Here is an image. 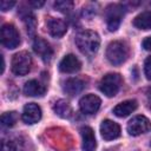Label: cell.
I'll use <instances>...</instances> for the list:
<instances>
[{
	"instance_id": "6da1fadb",
	"label": "cell",
	"mask_w": 151,
	"mask_h": 151,
	"mask_svg": "<svg viewBox=\"0 0 151 151\" xmlns=\"http://www.w3.org/2000/svg\"><path fill=\"white\" fill-rule=\"evenodd\" d=\"M76 44L83 54L87 57H93L99 50L100 38L97 32L91 29H85L76 35Z\"/></svg>"
},
{
	"instance_id": "7a4b0ae2",
	"label": "cell",
	"mask_w": 151,
	"mask_h": 151,
	"mask_svg": "<svg viewBox=\"0 0 151 151\" xmlns=\"http://www.w3.org/2000/svg\"><path fill=\"white\" fill-rule=\"evenodd\" d=\"M129 55V50L123 41H112L107 45L106 48V58L112 65L123 64Z\"/></svg>"
},
{
	"instance_id": "3957f363",
	"label": "cell",
	"mask_w": 151,
	"mask_h": 151,
	"mask_svg": "<svg viewBox=\"0 0 151 151\" xmlns=\"http://www.w3.org/2000/svg\"><path fill=\"white\" fill-rule=\"evenodd\" d=\"M123 79L120 77V74L118 73H107L105 74L100 83H99V90L106 96V97H114L120 86H122Z\"/></svg>"
},
{
	"instance_id": "277c9868",
	"label": "cell",
	"mask_w": 151,
	"mask_h": 151,
	"mask_svg": "<svg viewBox=\"0 0 151 151\" xmlns=\"http://www.w3.org/2000/svg\"><path fill=\"white\" fill-rule=\"evenodd\" d=\"M0 39H1V44L8 50L17 48L20 44V34L15 28V26L12 24L2 25L0 29Z\"/></svg>"
},
{
	"instance_id": "5b68a950",
	"label": "cell",
	"mask_w": 151,
	"mask_h": 151,
	"mask_svg": "<svg viewBox=\"0 0 151 151\" xmlns=\"http://www.w3.org/2000/svg\"><path fill=\"white\" fill-rule=\"evenodd\" d=\"M32 65L31 54L26 51L18 52L12 58V72L15 76H25L29 72Z\"/></svg>"
},
{
	"instance_id": "8992f818",
	"label": "cell",
	"mask_w": 151,
	"mask_h": 151,
	"mask_svg": "<svg viewBox=\"0 0 151 151\" xmlns=\"http://www.w3.org/2000/svg\"><path fill=\"white\" fill-rule=\"evenodd\" d=\"M124 8L122 7V5L114 4V5H110L106 8V21H107V28L109 31L113 32L117 31V28L120 25L123 14H124Z\"/></svg>"
},
{
	"instance_id": "52a82bcc",
	"label": "cell",
	"mask_w": 151,
	"mask_h": 151,
	"mask_svg": "<svg viewBox=\"0 0 151 151\" xmlns=\"http://www.w3.org/2000/svg\"><path fill=\"white\" fill-rule=\"evenodd\" d=\"M127 132L131 136H139L151 130V123L145 116H136L127 124Z\"/></svg>"
},
{
	"instance_id": "ba28073f",
	"label": "cell",
	"mask_w": 151,
	"mask_h": 151,
	"mask_svg": "<svg viewBox=\"0 0 151 151\" xmlns=\"http://www.w3.org/2000/svg\"><path fill=\"white\" fill-rule=\"evenodd\" d=\"M100 104H101V100L96 94H86V96L81 97V99L79 100L80 111L83 113H85V114H93V113H96L99 110Z\"/></svg>"
},
{
	"instance_id": "9c48e42d",
	"label": "cell",
	"mask_w": 151,
	"mask_h": 151,
	"mask_svg": "<svg viewBox=\"0 0 151 151\" xmlns=\"http://www.w3.org/2000/svg\"><path fill=\"white\" fill-rule=\"evenodd\" d=\"M33 51L45 61V63H50L52 57H53V50L51 47V45L42 38H35L33 41Z\"/></svg>"
},
{
	"instance_id": "30bf717a",
	"label": "cell",
	"mask_w": 151,
	"mask_h": 151,
	"mask_svg": "<svg viewBox=\"0 0 151 151\" xmlns=\"http://www.w3.org/2000/svg\"><path fill=\"white\" fill-rule=\"evenodd\" d=\"M100 134L105 140H113L120 136V126L110 119H105L100 124Z\"/></svg>"
},
{
	"instance_id": "8fae6325",
	"label": "cell",
	"mask_w": 151,
	"mask_h": 151,
	"mask_svg": "<svg viewBox=\"0 0 151 151\" xmlns=\"http://www.w3.org/2000/svg\"><path fill=\"white\" fill-rule=\"evenodd\" d=\"M41 118V109L35 103H28L24 106L22 111V120L26 124H35Z\"/></svg>"
},
{
	"instance_id": "7c38bea8",
	"label": "cell",
	"mask_w": 151,
	"mask_h": 151,
	"mask_svg": "<svg viewBox=\"0 0 151 151\" xmlns=\"http://www.w3.org/2000/svg\"><path fill=\"white\" fill-rule=\"evenodd\" d=\"M80 68H81V63L74 54L65 55L59 63V70L63 73H74L78 72Z\"/></svg>"
},
{
	"instance_id": "4fadbf2b",
	"label": "cell",
	"mask_w": 151,
	"mask_h": 151,
	"mask_svg": "<svg viewBox=\"0 0 151 151\" xmlns=\"http://www.w3.org/2000/svg\"><path fill=\"white\" fill-rule=\"evenodd\" d=\"M46 25H47V29L50 34L54 38H61L67 31V24L63 19L50 18L46 21Z\"/></svg>"
},
{
	"instance_id": "5bb4252c",
	"label": "cell",
	"mask_w": 151,
	"mask_h": 151,
	"mask_svg": "<svg viewBox=\"0 0 151 151\" xmlns=\"http://www.w3.org/2000/svg\"><path fill=\"white\" fill-rule=\"evenodd\" d=\"M80 134L83 139V150L84 151H94L97 147V140L93 130L90 126H83L80 129Z\"/></svg>"
},
{
	"instance_id": "9a60e30c",
	"label": "cell",
	"mask_w": 151,
	"mask_h": 151,
	"mask_svg": "<svg viewBox=\"0 0 151 151\" xmlns=\"http://www.w3.org/2000/svg\"><path fill=\"white\" fill-rule=\"evenodd\" d=\"M137 107H138L137 101H136L134 99H130V100L122 101V103H119L117 106H114L113 113H114L117 117L124 118V117L130 116L133 111H136Z\"/></svg>"
},
{
	"instance_id": "2e32d148",
	"label": "cell",
	"mask_w": 151,
	"mask_h": 151,
	"mask_svg": "<svg viewBox=\"0 0 151 151\" xmlns=\"http://www.w3.org/2000/svg\"><path fill=\"white\" fill-rule=\"evenodd\" d=\"M46 92V87L38 80H28L24 85V93L29 97H42Z\"/></svg>"
},
{
	"instance_id": "e0dca14e",
	"label": "cell",
	"mask_w": 151,
	"mask_h": 151,
	"mask_svg": "<svg viewBox=\"0 0 151 151\" xmlns=\"http://www.w3.org/2000/svg\"><path fill=\"white\" fill-rule=\"evenodd\" d=\"M85 87V83L79 78H70L64 84V92L68 96H76L80 93Z\"/></svg>"
},
{
	"instance_id": "ac0fdd59",
	"label": "cell",
	"mask_w": 151,
	"mask_h": 151,
	"mask_svg": "<svg viewBox=\"0 0 151 151\" xmlns=\"http://www.w3.org/2000/svg\"><path fill=\"white\" fill-rule=\"evenodd\" d=\"M133 25L139 29H151V11H144L133 19Z\"/></svg>"
},
{
	"instance_id": "d6986e66",
	"label": "cell",
	"mask_w": 151,
	"mask_h": 151,
	"mask_svg": "<svg viewBox=\"0 0 151 151\" xmlns=\"http://www.w3.org/2000/svg\"><path fill=\"white\" fill-rule=\"evenodd\" d=\"M53 110H54V112H55L58 116H60V117H63V118H67V117H70V114H71V106H70V104H68L66 100H64V99H60V100L55 101L54 105H53Z\"/></svg>"
},
{
	"instance_id": "ffe728a7",
	"label": "cell",
	"mask_w": 151,
	"mask_h": 151,
	"mask_svg": "<svg viewBox=\"0 0 151 151\" xmlns=\"http://www.w3.org/2000/svg\"><path fill=\"white\" fill-rule=\"evenodd\" d=\"M18 120V113L15 111L5 112L1 116V125L5 127H12Z\"/></svg>"
},
{
	"instance_id": "44dd1931",
	"label": "cell",
	"mask_w": 151,
	"mask_h": 151,
	"mask_svg": "<svg viewBox=\"0 0 151 151\" xmlns=\"http://www.w3.org/2000/svg\"><path fill=\"white\" fill-rule=\"evenodd\" d=\"M54 7L60 12H68L73 7V2L70 0H59L54 2Z\"/></svg>"
},
{
	"instance_id": "7402d4cb",
	"label": "cell",
	"mask_w": 151,
	"mask_h": 151,
	"mask_svg": "<svg viewBox=\"0 0 151 151\" xmlns=\"http://www.w3.org/2000/svg\"><path fill=\"white\" fill-rule=\"evenodd\" d=\"M25 22H26V27H27V32L28 34H33L35 31V19L33 15H26L25 17Z\"/></svg>"
},
{
	"instance_id": "603a6c76",
	"label": "cell",
	"mask_w": 151,
	"mask_h": 151,
	"mask_svg": "<svg viewBox=\"0 0 151 151\" xmlns=\"http://www.w3.org/2000/svg\"><path fill=\"white\" fill-rule=\"evenodd\" d=\"M144 73H145V77L149 80H151V55L145 59V63H144Z\"/></svg>"
},
{
	"instance_id": "cb8c5ba5",
	"label": "cell",
	"mask_w": 151,
	"mask_h": 151,
	"mask_svg": "<svg viewBox=\"0 0 151 151\" xmlns=\"http://www.w3.org/2000/svg\"><path fill=\"white\" fill-rule=\"evenodd\" d=\"M14 5H15L14 1H8V0H1L0 1V8H1L2 12H6V11L11 9Z\"/></svg>"
},
{
	"instance_id": "d4e9b609",
	"label": "cell",
	"mask_w": 151,
	"mask_h": 151,
	"mask_svg": "<svg viewBox=\"0 0 151 151\" xmlns=\"http://www.w3.org/2000/svg\"><path fill=\"white\" fill-rule=\"evenodd\" d=\"M143 48L146 51H151V37H147L143 40Z\"/></svg>"
},
{
	"instance_id": "484cf974",
	"label": "cell",
	"mask_w": 151,
	"mask_h": 151,
	"mask_svg": "<svg viewBox=\"0 0 151 151\" xmlns=\"http://www.w3.org/2000/svg\"><path fill=\"white\" fill-rule=\"evenodd\" d=\"M45 2L44 1H29V5H32V6H34V7H40V6H42Z\"/></svg>"
},
{
	"instance_id": "4316f807",
	"label": "cell",
	"mask_w": 151,
	"mask_h": 151,
	"mask_svg": "<svg viewBox=\"0 0 151 151\" xmlns=\"http://www.w3.org/2000/svg\"><path fill=\"white\" fill-rule=\"evenodd\" d=\"M150 145H151V143H150Z\"/></svg>"
}]
</instances>
